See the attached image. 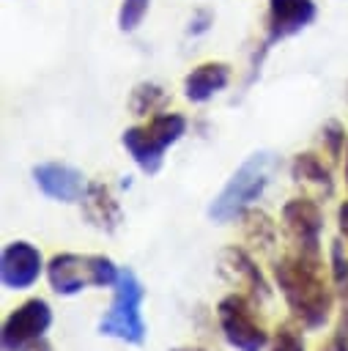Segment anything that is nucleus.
I'll use <instances>...</instances> for the list:
<instances>
[{"label":"nucleus","mask_w":348,"mask_h":351,"mask_svg":"<svg viewBox=\"0 0 348 351\" xmlns=\"http://www.w3.org/2000/svg\"><path fill=\"white\" fill-rule=\"evenodd\" d=\"M277 285L293 313V318L307 329H321L332 313V291L321 277V258L310 255H285L274 263Z\"/></svg>","instance_id":"f257e3e1"},{"label":"nucleus","mask_w":348,"mask_h":351,"mask_svg":"<svg viewBox=\"0 0 348 351\" xmlns=\"http://www.w3.org/2000/svg\"><path fill=\"white\" fill-rule=\"evenodd\" d=\"M271 167H274V159H271L269 151H255L252 156H247L238 165V170L227 178V184L222 186V192L211 200L208 217L214 222H219V225L241 217L263 195V189L269 186Z\"/></svg>","instance_id":"f03ea898"},{"label":"nucleus","mask_w":348,"mask_h":351,"mask_svg":"<svg viewBox=\"0 0 348 351\" xmlns=\"http://www.w3.org/2000/svg\"><path fill=\"white\" fill-rule=\"evenodd\" d=\"M186 132V118L178 115V112H156L151 115L148 123L142 126H129L123 134H121V143L123 148L129 151V156L134 159V165L153 176L162 170V162H164V151L178 143Z\"/></svg>","instance_id":"7ed1b4c3"},{"label":"nucleus","mask_w":348,"mask_h":351,"mask_svg":"<svg viewBox=\"0 0 348 351\" xmlns=\"http://www.w3.org/2000/svg\"><path fill=\"white\" fill-rule=\"evenodd\" d=\"M121 271L107 255H74V252H58L47 263V280L55 293L71 296L79 293L88 285L104 288L115 285Z\"/></svg>","instance_id":"20e7f679"},{"label":"nucleus","mask_w":348,"mask_h":351,"mask_svg":"<svg viewBox=\"0 0 348 351\" xmlns=\"http://www.w3.org/2000/svg\"><path fill=\"white\" fill-rule=\"evenodd\" d=\"M145 299V288L137 280L132 269H123L118 282H115V299L107 315L99 321V335L123 340L129 346H142L145 343V321L140 313V304Z\"/></svg>","instance_id":"39448f33"},{"label":"nucleus","mask_w":348,"mask_h":351,"mask_svg":"<svg viewBox=\"0 0 348 351\" xmlns=\"http://www.w3.org/2000/svg\"><path fill=\"white\" fill-rule=\"evenodd\" d=\"M216 315H219L222 335L233 348H238V351H260L269 343V332L263 329L260 321H255L252 304H249V299L244 293H227L219 302Z\"/></svg>","instance_id":"423d86ee"},{"label":"nucleus","mask_w":348,"mask_h":351,"mask_svg":"<svg viewBox=\"0 0 348 351\" xmlns=\"http://www.w3.org/2000/svg\"><path fill=\"white\" fill-rule=\"evenodd\" d=\"M282 222L293 244L301 255L318 258L321 252V230H323V211L312 197H293L282 206Z\"/></svg>","instance_id":"0eeeda50"},{"label":"nucleus","mask_w":348,"mask_h":351,"mask_svg":"<svg viewBox=\"0 0 348 351\" xmlns=\"http://www.w3.org/2000/svg\"><path fill=\"white\" fill-rule=\"evenodd\" d=\"M52 324V310L44 299H27L22 302L3 324V351H22L27 343L44 337V332Z\"/></svg>","instance_id":"6e6552de"},{"label":"nucleus","mask_w":348,"mask_h":351,"mask_svg":"<svg viewBox=\"0 0 348 351\" xmlns=\"http://www.w3.org/2000/svg\"><path fill=\"white\" fill-rule=\"evenodd\" d=\"M318 8L312 0H269V22H266V41L263 52L296 33H301L307 25H312Z\"/></svg>","instance_id":"1a4fd4ad"},{"label":"nucleus","mask_w":348,"mask_h":351,"mask_svg":"<svg viewBox=\"0 0 348 351\" xmlns=\"http://www.w3.org/2000/svg\"><path fill=\"white\" fill-rule=\"evenodd\" d=\"M41 269H44V261H41L38 247H33L30 241L5 244V250L0 255V280L5 288H11V291L30 288L38 280Z\"/></svg>","instance_id":"9d476101"},{"label":"nucleus","mask_w":348,"mask_h":351,"mask_svg":"<svg viewBox=\"0 0 348 351\" xmlns=\"http://www.w3.org/2000/svg\"><path fill=\"white\" fill-rule=\"evenodd\" d=\"M33 181L38 184V189L52 197V200H63V203H74L85 195V176L63 162H44L33 167Z\"/></svg>","instance_id":"9b49d317"},{"label":"nucleus","mask_w":348,"mask_h":351,"mask_svg":"<svg viewBox=\"0 0 348 351\" xmlns=\"http://www.w3.org/2000/svg\"><path fill=\"white\" fill-rule=\"evenodd\" d=\"M227 82H230V66L219 63V60H208V63L195 66L184 77V96L195 104H203L211 96H216L219 90H225Z\"/></svg>","instance_id":"f8f14e48"},{"label":"nucleus","mask_w":348,"mask_h":351,"mask_svg":"<svg viewBox=\"0 0 348 351\" xmlns=\"http://www.w3.org/2000/svg\"><path fill=\"white\" fill-rule=\"evenodd\" d=\"M82 214H85V219H88L93 228H99V230H104V233H112V230L121 225V219H123V211H121L118 200L112 197L110 186H104V184H99V181H93V184L85 186V195H82Z\"/></svg>","instance_id":"ddd939ff"},{"label":"nucleus","mask_w":348,"mask_h":351,"mask_svg":"<svg viewBox=\"0 0 348 351\" xmlns=\"http://www.w3.org/2000/svg\"><path fill=\"white\" fill-rule=\"evenodd\" d=\"M222 271L230 274L236 282H244L249 288V296L252 299H269V293H271L269 282L263 280L260 269L255 266V261L241 247H227L222 252Z\"/></svg>","instance_id":"4468645a"},{"label":"nucleus","mask_w":348,"mask_h":351,"mask_svg":"<svg viewBox=\"0 0 348 351\" xmlns=\"http://www.w3.org/2000/svg\"><path fill=\"white\" fill-rule=\"evenodd\" d=\"M290 176H293L296 181L315 184V186H321V189H326V192L334 189V181H332L329 167H326L315 154H310V151L293 156V162H290Z\"/></svg>","instance_id":"2eb2a0df"},{"label":"nucleus","mask_w":348,"mask_h":351,"mask_svg":"<svg viewBox=\"0 0 348 351\" xmlns=\"http://www.w3.org/2000/svg\"><path fill=\"white\" fill-rule=\"evenodd\" d=\"M332 277L337 285V296L343 302V324L348 326V255L343 241L332 244Z\"/></svg>","instance_id":"dca6fc26"},{"label":"nucleus","mask_w":348,"mask_h":351,"mask_svg":"<svg viewBox=\"0 0 348 351\" xmlns=\"http://www.w3.org/2000/svg\"><path fill=\"white\" fill-rule=\"evenodd\" d=\"M164 101H167L164 88H159V85H153V82H142V85L134 88L129 107H132L134 115H148V112H156Z\"/></svg>","instance_id":"f3484780"},{"label":"nucleus","mask_w":348,"mask_h":351,"mask_svg":"<svg viewBox=\"0 0 348 351\" xmlns=\"http://www.w3.org/2000/svg\"><path fill=\"white\" fill-rule=\"evenodd\" d=\"M241 217H244V228H247V236L249 239H255L258 244H271L274 241V222L263 211L247 208Z\"/></svg>","instance_id":"a211bd4d"},{"label":"nucleus","mask_w":348,"mask_h":351,"mask_svg":"<svg viewBox=\"0 0 348 351\" xmlns=\"http://www.w3.org/2000/svg\"><path fill=\"white\" fill-rule=\"evenodd\" d=\"M151 8V0H123L121 8H118V27L123 33H132L140 27V22L145 19Z\"/></svg>","instance_id":"6ab92c4d"},{"label":"nucleus","mask_w":348,"mask_h":351,"mask_svg":"<svg viewBox=\"0 0 348 351\" xmlns=\"http://www.w3.org/2000/svg\"><path fill=\"white\" fill-rule=\"evenodd\" d=\"M321 134H323V145H326L329 156L337 159V156L343 154V145H345V129H343L337 121H329V123L321 129Z\"/></svg>","instance_id":"aec40b11"},{"label":"nucleus","mask_w":348,"mask_h":351,"mask_svg":"<svg viewBox=\"0 0 348 351\" xmlns=\"http://www.w3.org/2000/svg\"><path fill=\"white\" fill-rule=\"evenodd\" d=\"M271 351H304V343L299 332H293L290 326H279L271 340Z\"/></svg>","instance_id":"412c9836"},{"label":"nucleus","mask_w":348,"mask_h":351,"mask_svg":"<svg viewBox=\"0 0 348 351\" xmlns=\"http://www.w3.org/2000/svg\"><path fill=\"white\" fill-rule=\"evenodd\" d=\"M321 351H348V326L340 324V329L334 332V337H332Z\"/></svg>","instance_id":"4be33fe9"},{"label":"nucleus","mask_w":348,"mask_h":351,"mask_svg":"<svg viewBox=\"0 0 348 351\" xmlns=\"http://www.w3.org/2000/svg\"><path fill=\"white\" fill-rule=\"evenodd\" d=\"M337 225H340V233H343L345 241H348V203H343V206L337 208Z\"/></svg>","instance_id":"5701e85b"},{"label":"nucleus","mask_w":348,"mask_h":351,"mask_svg":"<svg viewBox=\"0 0 348 351\" xmlns=\"http://www.w3.org/2000/svg\"><path fill=\"white\" fill-rule=\"evenodd\" d=\"M22 351H52V346L44 340V337H38V340H33V343H27Z\"/></svg>","instance_id":"b1692460"},{"label":"nucleus","mask_w":348,"mask_h":351,"mask_svg":"<svg viewBox=\"0 0 348 351\" xmlns=\"http://www.w3.org/2000/svg\"><path fill=\"white\" fill-rule=\"evenodd\" d=\"M173 351H203V348H192V346H186V348H173Z\"/></svg>","instance_id":"393cba45"},{"label":"nucleus","mask_w":348,"mask_h":351,"mask_svg":"<svg viewBox=\"0 0 348 351\" xmlns=\"http://www.w3.org/2000/svg\"><path fill=\"white\" fill-rule=\"evenodd\" d=\"M345 181H348V151H345Z\"/></svg>","instance_id":"a878e982"}]
</instances>
